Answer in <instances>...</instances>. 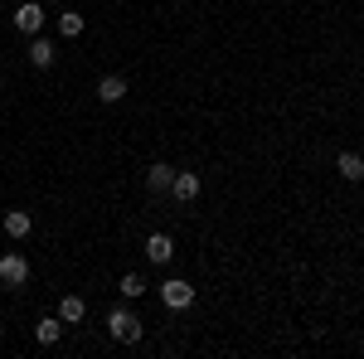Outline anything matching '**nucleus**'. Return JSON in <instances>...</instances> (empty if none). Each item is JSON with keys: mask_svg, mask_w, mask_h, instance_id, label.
I'll return each mask as SVG.
<instances>
[{"mask_svg": "<svg viewBox=\"0 0 364 359\" xmlns=\"http://www.w3.org/2000/svg\"><path fill=\"white\" fill-rule=\"evenodd\" d=\"M107 335H112L117 345H141L146 326H141L136 311H127V306H112V311H107Z\"/></svg>", "mask_w": 364, "mask_h": 359, "instance_id": "nucleus-1", "label": "nucleus"}, {"mask_svg": "<svg viewBox=\"0 0 364 359\" xmlns=\"http://www.w3.org/2000/svg\"><path fill=\"white\" fill-rule=\"evenodd\" d=\"M117 286H122V296H127V301H136V296H146V277H141V272H127L122 282H117Z\"/></svg>", "mask_w": 364, "mask_h": 359, "instance_id": "nucleus-15", "label": "nucleus"}, {"mask_svg": "<svg viewBox=\"0 0 364 359\" xmlns=\"http://www.w3.org/2000/svg\"><path fill=\"white\" fill-rule=\"evenodd\" d=\"M0 228H5V238H29V228H34V219H29L25 209H10V214L0 219Z\"/></svg>", "mask_w": 364, "mask_h": 359, "instance_id": "nucleus-12", "label": "nucleus"}, {"mask_svg": "<svg viewBox=\"0 0 364 359\" xmlns=\"http://www.w3.org/2000/svg\"><path fill=\"white\" fill-rule=\"evenodd\" d=\"M54 58H58V49L44 39V34H34V39H29V63H34L39 73H44V68H54Z\"/></svg>", "mask_w": 364, "mask_h": 359, "instance_id": "nucleus-9", "label": "nucleus"}, {"mask_svg": "<svg viewBox=\"0 0 364 359\" xmlns=\"http://www.w3.org/2000/svg\"><path fill=\"white\" fill-rule=\"evenodd\" d=\"M336 170H340V180L360 185V180H364V156H360V151H340V156H336Z\"/></svg>", "mask_w": 364, "mask_h": 359, "instance_id": "nucleus-8", "label": "nucleus"}, {"mask_svg": "<svg viewBox=\"0 0 364 359\" xmlns=\"http://www.w3.org/2000/svg\"><path fill=\"white\" fill-rule=\"evenodd\" d=\"M10 20H15V29H20V34H29V39H34V34H44V25H49V15H44V5H39V0L15 5V15H10Z\"/></svg>", "mask_w": 364, "mask_h": 359, "instance_id": "nucleus-2", "label": "nucleus"}, {"mask_svg": "<svg viewBox=\"0 0 364 359\" xmlns=\"http://www.w3.org/2000/svg\"><path fill=\"white\" fill-rule=\"evenodd\" d=\"M199 190H204V180H199L195 170H175V180H170V199L175 204H195Z\"/></svg>", "mask_w": 364, "mask_h": 359, "instance_id": "nucleus-4", "label": "nucleus"}, {"mask_svg": "<svg viewBox=\"0 0 364 359\" xmlns=\"http://www.w3.org/2000/svg\"><path fill=\"white\" fill-rule=\"evenodd\" d=\"M122 97H127V78H122V73H102V78H97V102L117 107Z\"/></svg>", "mask_w": 364, "mask_h": 359, "instance_id": "nucleus-7", "label": "nucleus"}, {"mask_svg": "<svg viewBox=\"0 0 364 359\" xmlns=\"http://www.w3.org/2000/svg\"><path fill=\"white\" fill-rule=\"evenodd\" d=\"M170 180H175V166H166V161H156L146 170V190L151 194H170Z\"/></svg>", "mask_w": 364, "mask_h": 359, "instance_id": "nucleus-11", "label": "nucleus"}, {"mask_svg": "<svg viewBox=\"0 0 364 359\" xmlns=\"http://www.w3.org/2000/svg\"><path fill=\"white\" fill-rule=\"evenodd\" d=\"M58 34H63V39H78V34H83L87 29V15H78V10H58Z\"/></svg>", "mask_w": 364, "mask_h": 359, "instance_id": "nucleus-13", "label": "nucleus"}, {"mask_svg": "<svg viewBox=\"0 0 364 359\" xmlns=\"http://www.w3.org/2000/svg\"><path fill=\"white\" fill-rule=\"evenodd\" d=\"M58 321H63V326H83V321H87V301L68 291V296L58 301Z\"/></svg>", "mask_w": 364, "mask_h": 359, "instance_id": "nucleus-10", "label": "nucleus"}, {"mask_svg": "<svg viewBox=\"0 0 364 359\" xmlns=\"http://www.w3.org/2000/svg\"><path fill=\"white\" fill-rule=\"evenodd\" d=\"M29 282V257L25 252H0V286H25Z\"/></svg>", "mask_w": 364, "mask_h": 359, "instance_id": "nucleus-3", "label": "nucleus"}, {"mask_svg": "<svg viewBox=\"0 0 364 359\" xmlns=\"http://www.w3.org/2000/svg\"><path fill=\"white\" fill-rule=\"evenodd\" d=\"M161 301H166L170 311H185V306H195V286H190L185 277H170V282H161Z\"/></svg>", "mask_w": 364, "mask_h": 359, "instance_id": "nucleus-5", "label": "nucleus"}, {"mask_svg": "<svg viewBox=\"0 0 364 359\" xmlns=\"http://www.w3.org/2000/svg\"><path fill=\"white\" fill-rule=\"evenodd\" d=\"M34 340H39V345H58V340H63V321H58V316H39Z\"/></svg>", "mask_w": 364, "mask_h": 359, "instance_id": "nucleus-14", "label": "nucleus"}, {"mask_svg": "<svg viewBox=\"0 0 364 359\" xmlns=\"http://www.w3.org/2000/svg\"><path fill=\"white\" fill-rule=\"evenodd\" d=\"M170 257H175V238H170V233H151V238H146V262L166 267Z\"/></svg>", "mask_w": 364, "mask_h": 359, "instance_id": "nucleus-6", "label": "nucleus"}]
</instances>
